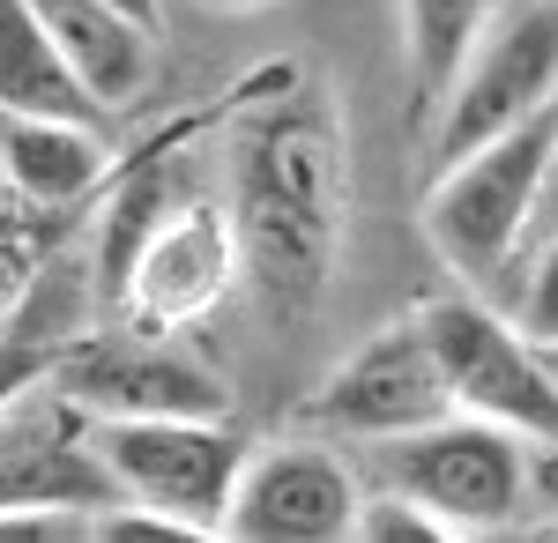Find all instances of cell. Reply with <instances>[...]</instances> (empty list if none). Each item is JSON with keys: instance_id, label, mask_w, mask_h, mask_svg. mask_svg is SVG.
Masks as SVG:
<instances>
[{"instance_id": "cell-8", "label": "cell", "mask_w": 558, "mask_h": 543, "mask_svg": "<svg viewBox=\"0 0 558 543\" xmlns=\"http://www.w3.org/2000/svg\"><path fill=\"white\" fill-rule=\"evenodd\" d=\"M454 410L447 379H439V358H432L417 313L387 321L380 335H365L336 373L320 379L299 402V424L320 432V439H357V447H380V439H402L417 424H439Z\"/></svg>"}, {"instance_id": "cell-25", "label": "cell", "mask_w": 558, "mask_h": 543, "mask_svg": "<svg viewBox=\"0 0 558 543\" xmlns=\"http://www.w3.org/2000/svg\"><path fill=\"white\" fill-rule=\"evenodd\" d=\"M120 8H134L142 23H157V0H120Z\"/></svg>"}, {"instance_id": "cell-20", "label": "cell", "mask_w": 558, "mask_h": 543, "mask_svg": "<svg viewBox=\"0 0 558 543\" xmlns=\"http://www.w3.org/2000/svg\"><path fill=\"white\" fill-rule=\"evenodd\" d=\"M52 350H60V342L0 335V410H8V402H23V395H38L45 379H52Z\"/></svg>"}, {"instance_id": "cell-9", "label": "cell", "mask_w": 558, "mask_h": 543, "mask_svg": "<svg viewBox=\"0 0 558 543\" xmlns=\"http://www.w3.org/2000/svg\"><path fill=\"white\" fill-rule=\"evenodd\" d=\"M365 484L320 432L254 447L239 499L223 514L231 543H357Z\"/></svg>"}, {"instance_id": "cell-3", "label": "cell", "mask_w": 558, "mask_h": 543, "mask_svg": "<svg viewBox=\"0 0 558 543\" xmlns=\"http://www.w3.org/2000/svg\"><path fill=\"white\" fill-rule=\"evenodd\" d=\"M410 313H417L432 358H439V379H447L462 418L507 424L529 447H558V373L507 321V305H484L476 291H447V298L410 305Z\"/></svg>"}, {"instance_id": "cell-19", "label": "cell", "mask_w": 558, "mask_h": 543, "mask_svg": "<svg viewBox=\"0 0 558 543\" xmlns=\"http://www.w3.org/2000/svg\"><path fill=\"white\" fill-rule=\"evenodd\" d=\"M357 543H476V536L454 529V521H439V514H425V506L395 499V492H365Z\"/></svg>"}, {"instance_id": "cell-1", "label": "cell", "mask_w": 558, "mask_h": 543, "mask_svg": "<svg viewBox=\"0 0 558 543\" xmlns=\"http://www.w3.org/2000/svg\"><path fill=\"white\" fill-rule=\"evenodd\" d=\"M350 216L343 120L313 89H276L231 142V224L246 276L276 313H305L336 276Z\"/></svg>"}, {"instance_id": "cell-24", "label": "cell", "mask_w": 558, "mask_h": 543, "mask_svg": "<svg viewBox=\"0 0 558 543\" xmlns=\"http://www.w3.org/2000/svg\"><path fill=\"white\" fill-rule=\"evenodd\" d=\"M194 8H223V15H239V8H268V0H194Z\"/></svg>"}, {"instance_id": "cell-5", "label": "cell", "mask_w": 558, "mask_h": 543, "mask_svg": "<svg viewBox=\"0 0 558 543\" xmlns=\"http://www.w3.org/2000/svg\"><path fill=\"white\" fill-rule=\"evenodd\" d=\"M52 395H68L89 424L112 418H231V387L179 335H149L128 321H89L52 350Z\"/></svg>"}, {"instance_id": "cell-17", "label": "cell", "mask_w": 558, "mask_h": 543, "mask_svg": "<svg viewBox=\"0 0 558 543\" xmlns=\"http://www.w3.org/2000/svg\"><path fill=\"white\" fill-rule=\"evenodd\" d=\"M52 209H0V321L15 313V298L38 283V268L52 261V231H45Z\"/></svg>"}, {"instance_id": "cell-6", "label": "cell", "mask_w": 558, "mask_h": 543, "mask_svg": "<svg viewBox=\"0 0 558 543\" xmlns=\"http://www.w3.org/2000/svg\"><path fill=\"white\" fill-rule=\"evenodd\" d=\"M551 97H558V0H507V8H492V23L476 31L447 105L425 126L432 171H447L454 157L484 149L492 134L521 126Z\"/></svg>"}, {"instance_id": "cell-14", "label": "cell", "mask_w": 558, "mask_h": 543, "mask_svg": "<svg viewBox=\"0 0 558 543\" xmlns=\"http://www.w3.org/2000/svg\"><path fill=\"white\" fill-rule=\"evenodd\" d=\"M0 120H89V126H105V112L89 105V89L60 60V45H52V31L38 23L31 0H0Z\"/></svg>"}, {"instance_id": "cell-2", "label": "cell", "mask_w": 558, "mask_h": 543, "mask_svg": "<svg viewBox=\"0 0 558 543\" xmlns=\"http://www.w3.org/2000/svg\"><path fill=\"white\" fill-rule=\"evenodd\" d=\"M551 165H558V97L544 105V112H529L521 126L492 134L484 149L454 157L447 171H432L425 239L470 291L514 283V261L529 253L536 216H544Z\"/></svg>"}, {"instance_id": "cell-4", "label": "cell", "mask_w": 558, "mask_h": 543, "mask_svg": "<svg viewBox=\"0 0 558 543\" xmlns=\"http://www.w3.org/2000/svg\"><path fill=\"white\" fill-rule=\"evenodd\" d=\"M365 455H373L380 492L425 506V514L470 529V536L507 529L529 506V439H514L507 424L462 418V410H447L439 424H417L402 439H380Z\"/></svg>"}, {"instance_id": "cell-12", "label": "cell", "mask_w": 558, "mask_h": 543, "mask_svg": "<svg viewBox=\"0 0 558 543\" xmlns=\"http://www.w3.org/2000/svg\"><path fill=\"white\" fill-rule=\"evenodd\" d=\"M38 23L52 31L60 60L75 68V83L89 89L97 112H128L134 97L149 89L157 68V23H142L120 0H31Z\"/></svg>"}, {"instance_id": "cell-21", "label": "cell", "mask_w": 558, "mask_h": 543, "mask_svg": "<svg viewBox=\"0 0 558 543\" xmlns=\"http://www.w3.org/2000/svg\"><path fill=\"white\" fill-rule=\"evenodd\" d=\"M0 543H89V514H0Z\"/></svg>"}, {"instance_id": "cell-7", "label": "cell", "mask_w": 558, "mask_h": 543, "mask_svg": "<svg viewBox=\"0 0 558 543\" xmlns=\"http://www.w3.org/2000/svg\"><path fill=\"white\" fill-rule=\"evenodd\" d=\"M89 447L128 506H157L209 529H223L239 476L254 461V439L231 418H112L89 424Z\"/></svg>"}, {"instance_id": "cell-10", "label": "cell", "mask_w": 558, "mask_h": 543, "mask_svg": "<svg viewBox=\"0 0 558 543\" xmlns=\"http://www.w3.org/2000/svg\"><path fill=\"white\" fill-rule=\"evenodd\" d=\"M239 268H246V253H239V224H231V209L186 194V202L142 239V253H134V268H128V291H120V305H112V321L149 328V335H179V328H194L202 313H216V298L231 291Z\"/></svg>"}, {"instance_id": "cell-15", "label": "cell", "mask_w": 558, "mask_h": 543, "mask_svg": "<svg viewBox=\"0 0 558 543\" xmlns=\"http://www.w3.org/2000/svg\"><path fill=\"white\" fill-rule=\"evenodd\" d=\"M492 8L499 0H402V60H410V120L417 126H432V112L447 105Z\"/></svg>"}, {"instance_id": "cell-23", "label": "cell", "mask_w": 558, "mask_h": 543, "mask_svg": "<svg viewBox=\"0 0 558 543\" xmlns=\"http://www.w3.org/2000/svg\"><path fill=\"white\" fill-rule=\"evenodd\" d=\"M558 231V165H551V186H544V216H536V239Z\"/></svg>"}, {"instance_id": "cell-11", "label": "cell", "mask_w": 558, "mask_h": 543, "mask_svg": "<svg viewBox=\"0 0 558 543\" xmlns=\"http://www.w3.org/2000/svg\"><path fill=\"white\" fill-rule=\"evenodd\" d=\"M120 484L89 447V418L68 395H23L0 410V514H105Z\"/></svg>"}, {"instance_id": "cell-13", "label": "cell", "mask_w": 558, "mask_h": 543, "mask_svg": "<svg viewBox=\"0 0 558 543\" xmlns=\"http://www.w3.org/2000/svg\"><path fill=\"white\" fill-rule=\"evenodd\" d=\"M0 179L31 209H83L112 186V142L89 120H0Z\"/></svg>"}, {"instance_id": "cell-16", "label": "cell", "mask_w": 558, "mask_h": 543, "mask_svg": "<svg viewBox=\"0 0 558 543\" xmlns=\"http://www.w3.org/2000/svg\"><path fill=\"white\" fill-rule=\"evenodd\" d=\"M507 321H514L536 350H558V231L514 261V291H507Z\"/></svg>"}, {"instance_id": "cell-22", "label": "cell", "mask_w": 558, "mask_h": 543, "mask_svg": "<svg viewBox=\"0 0 558 543\" xmlns=\"http://www.w3.org/2000/svg\"><path fill=\"white\" fill-rule=\"evenodd\" d=\"M476 543H558L551 521H507V529H484Z\"/></svg>"}, {"instance_id": "cell-18", "label": "cell", "mask_w": 558, "mask_h": 543, "mask_svg": "<svg viewBox=\"0 0 558 543\" xmlns=\"http://www.w3.org/2000/svg\"><path fill=\"white\" fill-rule=\"evenodd\" d=\"M89 543H231V529H209V521H179V514H157V506H105L89 514Z\"/></svg>"}]
</instances>
